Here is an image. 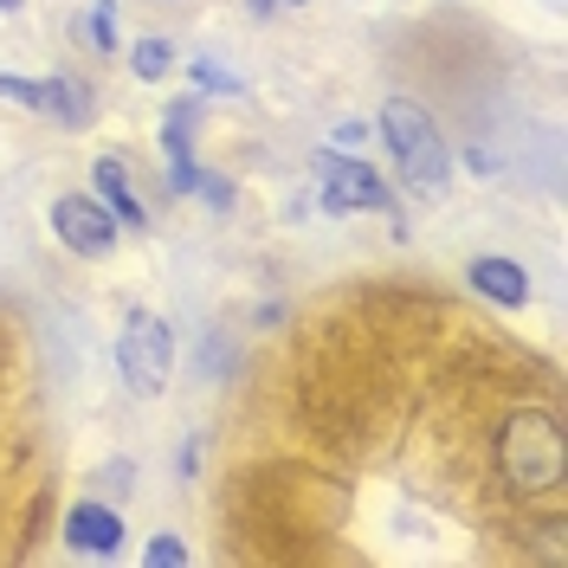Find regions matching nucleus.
Returning <instances> with one entry per match:
<instances>
[{"label":"nucleus","instance_id":"9d476101","mask_svg":"<svg viewBox=\"0 0 568 568\" xmlns=\"http://www.w3.org/2000/svg\"><path fill=\"white\" fill-rule=\"evenodd\" d=\"M45 116L84 130V123H91V84H78V78H45Z\"/></svg>","mask_w":568,"mask_h":568},{"label":"nucleus","instance_id":"6e6552de","mask_svg":"<svg viewBox=\"0 0 568 568\" xmlns=\"http://www.w3.org/2000/svg\"><path fill=\"white\" fill-rule=\"evenodd\" d=\"M194 123H201V104L194 98H181V104H169V116H162V149H169V187L175 194H194Z\"/></svg>","mask_w":568,"mask_h":568},{"label":"nucleus","instance_id":"2eb2a0df","mask_svg":"<svg viewBox=\"0 0 568 568\" xmlns=\"http://www.w3.org/2000/svg\"><path fill=\"white\" fill-rule=\"evenodd\" d=\"M194 84H201V91H240V78H233V71H220L213 59H201V65H194Z\"/></svg>","mask_w":568,"mask_h":568},{"label":"nucleus","instance_id":"423d86ee","mask_svg":"<svg viewBox=\"0 0 568 568\" xmlns=\"http://www.w3.org/2000/svg\"><path fill=\"white\" fill-rule=\"evenodd\" d=\"M65 542L78 549V556H116V549H123V517H116V504H98V497L71 504L65 510Z\"/></svg>","mask_w":568,"mask_h":568},{"label":"nucleus","instance_id":"f8f14e48","mask_svg":"<svg viewBox=\"0 0 568 568\" xmlns=\"http://www.w3.org/2000/svg\"><path fill=\"white\" fill-rule=\"evenodd\" d=\"M84 33H91V45H98V52H116V0H98V7H91Z\"/></svg>","mask_w":568,"mask_h":568},{"label":"nucleus","instance_id":"7ed1b4c3","mask_svg":"<svg viewBox=\"0 0 568 568\" xmlns=\"http://www.w3.org/2000/svg\"><path fill=\"white\" fill-rule=\"evenodd\" d=\"M116 368H123V382L136 394H162L169 368H175V329L155 311H130L123 336H116Z\"/></svg>","mask_w":568,"mask_h":568},{"label":"nucleus","instance_id":"f03ea898","mask_svg":"<svg viewBox=\"0 0 568 568\" xmlns=\"http://www.w3.org/2000/svg\"><path fill=\"white\" fill-rule=\"evenodd\" d=\"M382 136H388L400 175L414 181L420 194H439V187H446L453 169H446V136H439L433 110H420L414 98H388V104H382Z\"/></svg>","mask_w":568,"mask_h":568},{"label":"nucleus","instance_id":"9b49d317","mask_svg":"<svg viewBox=\"0 0 568 568\" xmlns=\"http://www.w3.org/2000/svg\"><path fill=\"white\" fill-rule=\"evenodd\" d=\"M169 65H175V45H169V39H136V45H130V71H136L142 84H162Z\"/></svg>","mask_w":568,"mask_h":568},{"label":"nucleus","instance_id":"4468645a","mask_svg":"<svg viewBox=\"0 0 568 568\" xmlns=\"http://www.w3.org/2000/svg\"><path fill=\"white\" fill-rule=\"evenodd\" d=\"M142 562H155V568L169 562V568H175V562H187V542H181V536H155V542L142 549Z\"/></svg>","mask_w":568,"mask_h":568},{"label":"nucleus","instance_id":"dca6fc26","mask_svg":"<svg viewBox=\"0 0 568 568\" xmlns=\"http://www.w3.org/2000/svg\"><path fill=\"white\" fill-rule=\"evenodd\" d=\"M272 7H278V0H252V13H272Z\"/></svg>","mask_w":568,"mask_h":568},{"label":"nucleus","instance_id":"f3484780","mask_svg":"<svg viewBox=\"0 0 568 568\" xmlns=\"http://www.w3.org/2000/svg\"><path fill=\"white\" fill-rule=\"evenodd\" d=\"M0 7H7V13H13V7H27V0H0Z\"/></svg>","mask_w":568,"mask_h":568},{"label":"nucleus","instance_id":"ddd939ff","mask_svg":"<svg viewBox=\"0 0 568 568\" xmlns=\"http://www.w3.org/2000/svg\"><path fill=\"white\" fill-rule=\"evenodd\" d=\"M194 194H201V201H207V207H233V181L226 175H194Z\"/></svg>","mask_w":568,"mask_h":568},{"label":"nucleus","instance_id":"0eeeda50","mask_svg":"<svg viewBox=\"0 0 568 568\" xmlns=\"http://www.w3.org/2000/svg\"><path fill=\"white\" fill-rule=\"evenodd\" d=\"M465 278L478 297H491L497 311H524L530 304V272L517 265V258H504V252H478L471 265H465Z\"/></svg>","mask_w":568,"mask_h":568},{"label":"nucleus","instance_id":"20e7f679","mask_svg":"<svg viewBox=\"0 0 568 568\" xmlns=\"http://www.w3.org/2000/svg\"><path fill=\"white\" fill-rule=\"evenodd\" d=\"M52 233H59V246L78 252V258H110L116 252V213L98 201V194H59L52 201Z\"/></svg>","mask_w":568,"mask_h":568},{"label":"nucleus","instance_id":"39448f33","mask_svg":"<svg viewBox=\"0 0 568 568\" xmlns=\"http://www.w3.org/2000/svg\"><path fill=\"white\" fill-rule=\"evenodd\" d=\"M317 169H323V213H355V207L388 213V207H394L388 187H382V175H375L368 162L343 155V149H323Z\"/></svg>","mask_w":568,"mask_h":568},{"label":"nucleus","instance_id":"1a4fd4ad","mask_svg":"<svg viewBox=\"0 0 568 568\" xmlns=\"http://www.w3.org/2000/svg\"><path fill=\"white\" fill-rule=\"evenodd\" d=\"M91 187H98V201L116 213V226H149V213H142L136 187H130V175H123L116 155H98V162H91Z\"/></svg>","mask_w":568,"mask_h":568},{"label":"nucleus","instance_id":"f257e3e1","mask_svg":"<svg viewBox=\"0 0 568 568\" xmlns=\"http://www.w3.org/2000/svg\"><path fill=\"white\" fill-rule=\"evenodd\" d=\"M497 471H504V485H517L524 497L556 491L562 471H568L562 420H556L549 407H517V414H504V426H497Z\"/></svg>","mask_w":568,"mask_h":568}]
</instances>
